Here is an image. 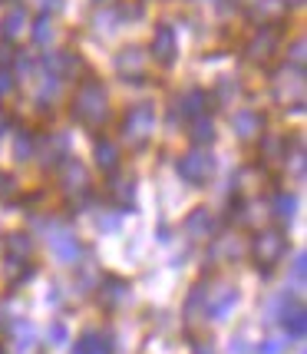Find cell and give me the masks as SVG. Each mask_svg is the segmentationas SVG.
Returning a JSON list of instances; mask_svg holds the SVG:
<instances>
[{
    "label": "cell",
    "mask_w": 307,
    "mask_h": 354,
    "mask_svg": "<svg viewBox=\"0 0 307 354\" xmlns=\"http://www.w3.org/2000/svg\"><path fill=\"white\" fill-rule=\"evenodd\" d=\"M284 14V3L281 0H261L258 7H255V17H261V20H275V17Z\"/></svg>",
    "instance_id": "cell-29"
},
{
    "label": "cell",
    "mask_w": 307,
    "mask_h": 354,
    "mask_svg": "<svg viewBox=\"0 0 307 354\" xmlns=\"http://www.w3.org/2000/svg\"><path fill=\"white\" fill-rule=\"evenodd\" d=\"M50 252L60 259V262L66 265H73L83 255V245H79V239L73 235V232H66V229H57L53 235H50Z\"/></svg>",
    "instance_id": "cell-10"
},
{
    "label": "cell",
    "mask_w": 307,
    "mask_h": 354,
    "mask_svg": "<svg viewBox=\"0 0 307 354\" xmlns=\"http://www.w3.org/2000/svg\"><path fill=\"white\" fill-rule=\"evenodd\" d=\"M304 272H307V255L304 252H297V255H294V265H291L294 281H304Z\"/></svg>",
    "instance_id": "cell-34"
},
{
    "label": "cell",
    "mask_w": 307,
    "mask_h": 354,
    "mask_svg": "<svg viewBox=\"0 0 307 354\" xmlns=\"http://www.w3.org/2000/svg\"><path fill=\"white\" fill-rule=\"evenodd\" d=\"M304 50H307L304 37H297V40H294V44H291V50H288V60H291V63H297V66H301V63H304Z\"/></svg>",
    "instance_id": "cell-33"
},
{
    "label": "cell",
    "mask_w": 307,
    "mask_h": 354,
    "mask_svg": "<svg viewBox=\"0 0 307 354\" xmlns=\"http://www.w3.org/2000/svg\"><path fill=\"white\" fill-rule=\"evenodd\" d=\"M212 139H215V123L208 116H195L192 120V142L201 146V142H212Z\"/></svg>",
    "instance_id": "cell-22"
},
{
    "label": "cell",
    "mask_w": 307,
    "mask_h": 354,
    "mask_svg": "<svg viewBox=\"0 0 307 354\" xmlns=\"http://www.w3.org/2000/svg\"><path fill=\"white\" fill-rule=\"evenodd\" d=\"M73 116H77L79 123H86V126L106 123L109 96H106V86H103L99 80H86V83H79L77 96H73Z\"/></svg>",
    "instance_id": "cell-1"
},
{
    "label": "cell",
    "mask_w": 307,
    "mask_h": 354,
    "mask_svg": "<svg viewBox=\"0 0 307 354\" xmlns=\"http://www.w3.org/2000/svg\"><path fill=\"white\" fill-rule=\"evenodd\" d=\"M3 129H7V116H0V136H3Z\"/></svg>",
    "instance_id": "cell-41"
},
{
    "label": "cell",
    "mask_w": 307,
    "mask_h": 354,
    "mask_svg": "<svg viewBox=\"0 0 307 354\" xmlns=\"http://www.w3.org/2000/svg\"><path fill=\"white\" fill-rule=\"evenodd\" d=\"M0 354H3V348H0Z\"/></svg>",
    "instance_id": "cell-43"
},
{
    "label": "cell",
    "mask_w": 307,
    "mask_h": 354,
    "mask_svg": "<svg viewBox=\"0 0 307 354\" xmlns=\"http://www.w3.org/2000/svg\"><path fill=\"white\" fill-rule=\"evenodd\" d=\"M281 149L288 153V139H281V136H268V139H264V156H268L271 162L277 159V153H281Z\"/></svg>",
    "instance_id": "cell-32"
},
{
    "label": "cell",
    "mask_w": 307,
    "mask_h": 354,
    "mask_svg": "<svg viewBox=\"0 0 307 354\" xmlns=\"http://www.w3.org/2000/svg\"><path fill=\"white\" fill-rule=\"evenodd\" d=\"M119 216H123V212H112V216H99V218H96V225H99L103 232H112L116 225H119Z\"/></svg>",
    "instance_id": "cell-35"
},
{
    "label": "cell",
    "mask_w": 307,
    "mask_h": 354,
    "mask_svg": "<svg viewBox=\"0 0 307 354\" xmlns=\"http://www.w3.org/2000/svg\"><path fill=\"white\" fill-rule=\"evenodd\" d=\"M43 66L53 73V77H73V73H79L83 70V60L79 57H73V53H50L43 60Z\"/></svg>",
    "instance_id": "cell-15"
},
{
    "label": "cell",
    "mask_w": 307,
    "mask_h": 354,
    "mask_svg": "<svg viewBox=\"0 0 307 354\" xmlns=\"http://www.w3.org/2000/svg\"><path fill=\"white\" fill-rule=\"evenodd\" d=\"M284 252H288V239L281 235L277 229H264L255 235V242H251V255H255V262H258V268H271V265H277L281 259H284Z\"/></svg>",
    "instance_id": "cell-4"
},
{
    "label": "cell",
    "mask_w": 307,
    "mask_h": 354,
    "mask_svg": "<svg viewBox=\"0 0 307 354\" xmlns=\"http://www.w3.org/2000/svg\"><path fill=\"white\" fill-rule=\"evenodd\" d=\"M238 305V288H231V285H225V288H218L215 295H208L205 298V318H212V322H225L228 318V311Z\"/></svg>",
    "instance_id": "cell-9"
},
{
    "label": "cell",
    "mask_w": 307,
    "mask_h": 354,
    "mask_svg": "<svg viewBox=\"0 0 307 354\" xmlns=\"http://www.w3.org/2000/svg\"><path fill=\"white\" fill-rule=\"evenodd\" d=\"M271 209H275V218H277V222H291V218H294V209H297V199H294V196H288V192H281V196H275Z\"/></svg>",
    "instance_id": "cell-23"
},
{
    "label": "cell",
    "mask_w": 307,
    "mask_h": 354,
    "mask_svg": "<svg viewBox=\"0 0 307 354\" xmlns=\"http://www.w3.org/2000/svg\"><path fill=\"white\" fill-rule=\"evenodd\" d=\"M10 90H14V77H10V73H0V100H3Z\"/></svg>",
    "instance_id": "cell-36"
},
{
    "label": "cell",
    "mask_w": 307,
    "mask_h": 354,
    "mask_svg": "<svg viewBox=\"0 0 307 354\" xmlns=\"http://www.w3.org/2000/svg\"><path fill=\"white\" fill-rule=\"evenodd\" d=\"M60 185L66 189V192H86L90 189V172H86V166L79 162V159H73V156H63L60 162Z\"/></svg>",
    "instance_id": "cell-7"
},
{
    "label": "cell",
    "mask_w": 307,
    "mask_h": 354,
    "mask_svg": "<svg viewBox=\"0 0 307 354\" xmlns=\"http://www.w3.org/2000/svg\"><path fill=\"white\" fill-rule=\"evenodd\" d=\"M116 70H119V77H126V83L132 80H142L146 73V53H142V46H123L119 53H116Z\"/></svg>",
    "instance_id": "cell-8"
},
{
    "label": "cell",
    "mask_w": 307,
    "mask_h": 354,
    "mask_svg": "<svg viewBox=\"0 0 307 354\" xmlns=\"http://www.w3.org/2000/svg\"><path fill=\"white\" fill-rule=\"evenodd\" d=\"M155 129V106L152 103H139L126 113L123 120V139L129 146H146Z\"/></svg>",
    "instance_id": "cell-3"
},
{
    "label": "cell",
    "mask_w": 307,
    "mask_h": 354,
    "mask_svg": "<svg viewBox=\"0 0 307 354\" xmlns=\"http://www.w3.org/2000/svg\"><path fill=\"white\" fill-rule=\"evenodd\" d=\"M46 341H50L53 348H63V344L70 341V328H66L63 322H53L50 328H46Z\"/></svg>",
    "instance_id": "cell-28"
},
{
    "label": "cell",
    "mask_w": 307,
    "mask_h": 354,
    "mask_svg": "<svg viewBox=\"0 0 307 354\" xmlns=\"http://www.w3.org/2000/svg\"><path fill=\"white\" fill-rule=\"evenodd\" d=\"M40 7H43V10H60L63 0H40Z\"/></svg>",
    "instance_id": "cell-39"
},
{
    "label": "cell",
    "mask_w": 307,
    "mask_h": 354,
    "mask_svg": "<svg viewBox=\"0 0 307 354\" xmlns=\"http://www.w3.org/2000/svg\"><path fill=\"white\" fill-rule=\"evenodd\" d=\"M3 248H7V259H10V262H23V259H30L33 239L27 232H10V235L3 239Z\"/></svg>",
    "instance_id": "cell-17"
},
{
    "label": "cell",
    "mask_w": 307,
    "mask_h": 354,
    "mask_svg": "<svg viewBox=\"0 0 307 354\" xmlns=\"http://www.w3.org/2000/svg\"><path fill=\"white\" fill-rule=\"evenodd\" d=\"M195 354H215V351H212V348H205V344H199V348H195Z\"/></svg>",
    "instance_id": "cell-40"
},
{
    "label": "cell",
    "mask_w": 307,
    "mask_h": 354,
    "mask_svg": "<svg viewBox=\"0 0 307 354\" xmlns=\"http://www.w3.org/2000/svg\"><path fill=\"white\" fill-rule=\"evenodd\" d=\"M231 354H248V348H245V338H231V348H228Z\"/></svg>",
    "instance_id": "cell-38"
},
{
    "label": "cell",
    "mask_w": 307,
    "mask_h": 354,
    "mask_svg": "<svg viewBox=\"0 0 307 354\" xmlns=\"http://www.w3.org/2000/svg\"><path fill=\"white\" fill-rule=\"evenodd\" d=\"M231 129H235V136L238 139H258L264 133V116L261 113H255V109H238L235 116H231Z\"/></svg>",
    "instance_id": "cell-11"
},
{
    "label": "cell",
    "mask_w": 307,
    "mask_h": 354,
    "mask_svg": "<svg viewBox=\"0 0 307 354\" xmlns=\"http://www.w3.org/2000/svg\"><path fill=\"white\" fill-rule=\"evenodd\" d=\"M277 50V33L271 24H261L258 30L251 33V40H248L245 46V53H248V60H255V63H264V60H271V53Z\"/></svg>",
    "instance_id": "cell-6"
},
{
    "label": "cell",
    "mask_w": 307,
    "mask_h": 354,
    "mask_svg": "<svg viewBox=\"0 0 307 354\" xmlns=\"http://www.w3.org/2000/svg\"><path fill=\"white\" fill-rule=\"evenodd\" d=\"M14 156L20 159V162H27V159L33 156V136H30V133H20V136H17V142H14Z\"/></svg>",
    "instance_id": "cell-30"
},
{
    "label": "cell",
    "mask_w": 307,
    "mask_h": 354,
    "mask_svg": "<svg viewBox=\"0 0 307 354\" xmlns=\"http://www.w3.org/2000/svg\"><path fill=\"white\" fill-rule=\"evenodd\" d=\"M27 24H30V17H27V10L17 3V7H10L7 14H3V20H0V33H3V40H17L20 33L27 30Z\"/></svg>",
    "instance_id": "cell-16"
},
{
    "label": "cell",
    "mask_w": 307,
    "mask_h": 354,
    "mask_svg": "<svg viewBox=\"0 0 307 354\" xmlns=\"http://www.w3.org/2000/svg\"><path fill=\"white\" fill-rule=\"evenodd\" d=\"M208 106V93L205 90H188L179 100V109H182L185 116H201V109Z\"/></svg>",
    "instance_id": "cell-21"
},
{
    "label": "cell",
    "mask_w": 307,
    "mask_h": 354,
    "mask_svg": "<svg viewBox=\"0 0 307 354\" xmlns=\"http://www.w3.org/2000/svg\"><path fill=\"white\" fill-rule=\"evenodd\" d=\"M212 232H215V216H212L208 209H195L192 216L185 218V235H188L192 242L212 239Z\"/></svg>",
    "instance_id": "cell-13"
},
{
    "label": "cell",
    "mask_w": 307,
    "mask_h": 354,
    "mask_svg": "<svg viewBox=\"0 0 307 354\" xmlns=\"http://www.w3.org/2000/svg\"><path fill=\"white\" fill-rule=\"evenodd\" d=\"M132 298V288H129V281L126 278H106V285H103V295H99V301L106 305V308H119Z\"/></svg>",
    "instance_id": "cell-14"
},
{
    "label": "cell",
    "mask_w": 307,
    "mask_h": 354,
    "mask_svg": "<svg viewBox=\"0 0 307 354\" xmlns=\"http://www.w3.org/2000/svg\"><path fill=\"white\" fill-rule=\"evenodd\" d=\"M281 3H284V7H288V3H304V0H281Z\"/></svg>",
    "instance_id": "cell-42"
},
{
    "label": "cell",
    "mask_w": 307,
    "mask_h": 354,
    "mask_svg": "<svg viewBox=\"0 0 307 354\" xmlns=\"http://www.w3.org/2000/svg\"><path fill=\"white\" fill-rule=\"evenodd\" d=\"M175 172H179V179L188 183V185L208 183V179H212V172H215V156L208 153V149H188L185 156H179Z\"/></svg>",
    "instance_id": "cell-2"
},
{
    "label": "cell",
    "mask_w": 307,
    "mask_h": 354,
    "mask_svg": "<svg viewBox=\"0 0 307 354\" xmlns=\"http://www.w3.org/2000/svg\"><path fill=\"white\" fill-rule=\"evenodd\" d=\"M119 20H123V17H119V10L106 7V10H99V14H96V27H99V30H106V33H112L116 27H119Z\"/></svg>",
    "instance_id": "cell-27"
},
{
    "label": "cell",
    "mask_w": 307,
    "mask_h": 354,
    "mask_svg": "<svg viewBox=\"0 0 307 354\" xmlns=\"http://www.w3.org/2000/svg\"><path fill=\"white\" fill-rule=\"evenodd\" d=\"M281 324H284V338H304L307 331V315L301 305H294V308H288L284 315H281Z\"/></svg>",
    "instance_id": "cell-18"
},
{
    "label": "cell",
    "mask_w": 307,
    "mask_h": 354,
    "mask_svg": "<svg viewBox=\"0 0 307 354\" xmlns=\"http://www.w3.org/2000/svg\"><path fill=\"white\" fill-rule=\"evenodd\" d=\"M152 57L162 66H169L175 60V30H172L169 24H159L152 33Z\"/></svg>",
    "instance_id": "cell-12"
},
{
    "label": "cell",
    "mask_w": 307,
    "mask_h": 354,
    "mask_svg": "<svg viewBox=\"0 0 307 354\" xmlns=\"http://www.w3.org/2000/svg\"><path fill=\"white\" fill-rule=\"evenodd\" d=\"M53 37H57V27H53V20H50V17H40V20L33 24V40H37L40 46H46L50 40H53Z\"/></svg>",
    "instance_id": "cell-25"
},
{
    "label": "cell",
    "mask_w": 307,
    "mask_h": 354,
    "mask_svg": "<svg viewBox=\"0 0 307 354\" xmlns=\"http://www.w3.org/2000/svg\"><path fill=\"white\" fill-rule=\"evenodd\" d=\"M60 83H63V80L53 77V73H50V77H43V83H40V93H37V103H46V100L53 103V100L60 96Z\"/></svg>",
    "instance_id": "cell-26"
},
{
    "label": "cell",
    "mask_w": 307,
    "mask_h": 354,
    "mask_svg": "<svg viewBox=\"0 0 307 354\" xmlns=\"http://www.w3.org/2000/svg\"><path fill=\"white\" fill-rule=\"evenodd\" d=\"M284 351H288V338H264L255 348V354H284Z\"/></svg>",
    "instance_id": "cell-31"
},
{
    "label": "cell",
    "mask_w": 307,
    "mask_h": 354,
    "mask_svg": "<svg viewBox=\"0 0 307 354\" xmlns=\"http://www.w3.org/2000/svg\"><path fill=\"white\" fill-rule=\"evenodd\" d=\"M96 162H99V169L112 172L119 166V146L112 139H96Z\"/></svg>",
    "instance_id": "cell-20"
},
{
    "label": "cell",
    "mask_w": 307,
    "mask_h": 354,
    "mask_svg": "<svg viewBox=\"0 0 307 354\" xmlns=\"http://www.w3.org/2000/svg\"><path fill=\"white\" fill-rule=\"evenodd\" d=\"M10 192H14V179L0 172V196H10Z\"/></svg>",
    "instance_id": "cell-37"
},
{
    "label": "cell",
    "mask_w": 307,
    "mask_h": 354,
    "mask_svg": "<svg viewBox=\"0 0 307 354\" xmlns=\"http://www.w3.org/2000/svg\"><path fill=\"white\" fill-rule=\"evenodd\" d=\"M275 96L281 100V103H291L294 113H301V109H304V73H301V66L294 70L291 77H288V70H284V73H277Z\"/></svg>",
    "instance_id": "cell-5"
},
{
    "label": "cell",
    "mask_w": 307,
    "mask_h": 354,
    "mask_svg": "<svg viewBox=\"0 0 307 354\" xmlns=\"http://www.w3.org/2000/svg\"><path fill=\"white\" fill-rule=\"evenodd\" d=\"M109 192H112L116 199L123 202V205H129V202H132V196H136V179H132V176H126V179H116Z\"/></svg>",
    "instance_id": "cell-24"
},
{
    "label": "cell",
    "mask_w": 307,
    "mask_h": 354,
    "mask_svg": "<svg viewBox=\"0 0 307 354\" xmlns=\"http://www.w3.org/2000/svg\"><path fill=\"white\" fill-rule=\"evenodd\" d=\"M73 354H112V344H109V338H103V335L86 331V335L77 341Z\"/></svg>",
    "instance_id": "cell-19"
}]
</instances>
